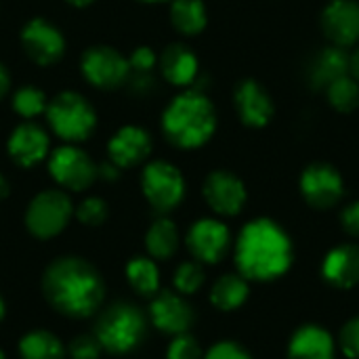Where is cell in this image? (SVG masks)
Returning <instances> with one entry per match:
<instances>
[{
    "label": "cell",
    "instance_id": "d590c367",
    "mask_svg": "<svg viewBox=\"0 0 359 359\" xmlns=\"http://www.w3.org/2000/svg\"><path fill=\"white\" fill-rule=\"evenodd\" d=\"M204 359H252L250 353L233 341H221L208 349Z\"/></svg>",
    "mask_w": 359,
    "mask_h": 359
},
{
    "label": "cell",
    "instance_id": "484cf974",
    "mask_svg": "<svg viewBox=\"0 0 359 359\" xmlns=\"http://www.w3.org/2000/svg\"><path fill=\"white\" fill-rule=\"evenodd\" d=\"M21 359H65L63 343L48 330H32L19 341Z\"/></svg>",
    "mask_w": 359,
    "mask_h": 359
},
{
    "label": "cell",
    "instance_id": "8992f818",
    "mask_svg": "<svg viewBox=\"0 0 359 359\" xmlns=\"http://www.w3.org/2000/svg\"><path fill=\"white\" fill-rule=\"evenodd\" d=\"M141 187L149 206L160 215L175 210L185 198L183 175L175 164L166 160H154L143 168Z\"/></svg>",
    "mask_w": 359,
    "mask_h": 359
},
{
    "label": "cell",
    "instance_id": "f1b7e54d",
    "mask_svg": "<svg viewBox=\"0 0 359 359\" xmlns=\"http://www.w3.org/2000/svg\"><path fill=\"white\" fill-rule=\"evenodd\" d=\"M46 107H48L46 95L36 86H23L13 97V109L21 118H27V120L40 114H46Z\"/></svg>",
    "mask_w": 359,
    "mask_h": 359
},
{
    "label": "cell",
    "instance_id": "4dcf8cb0",
    "mask_svg": "<svg viewBox=\"0 0 359 359\" xmlns=\"http://www.w3.org/2000/svg\"><path fill=\"white\" fill-rule=\"evenodd\" d=\"M107 204L101 200V198H86L82 200L76 208H74V215L80 223L88 225V227H97L101 223H105L107 219Z\"/></svg>",
    "mask_w": 359,
    "mask_h": 359
},
{
    "label": "cell",
    "instance_id": "277c9868",
    "mask_svg": "<svg viewBox=\"0 0 359 359\" xmlns=\"http://www.w3.org/2000/svg\"><path fill=\"white\" fill-rule=\"evenodd\" d=\"M95 337L105 351L114 355H126L145 341L147 318L133 303H114L97 318Z\"/></svg>",
    "mask_w": 359,
    "mask_h": 359
},
{
    "label": "cell",
    "instance_id": "ac0fdd59",
    "mask_svg": "<svg viewBox=\"0 0 359 359\" xmlns=\"http://www.w3.org/2000/svg\"><path fill=\"white\" fill-rule=\"evenodd\" d=\"M109 162L118 168H130L151 154V137L141 126H122L107 143Z\"/></svg>",
    "mask_w": 359,
    "mask_h": 359
},
{
    "label": "cell",
    "instance_id": "ffe728a7",
    "mask_svg": "<svg viewBox=\"0 0 359 359\" xmlns=\"http://www.w3.org/2000/svg\"><path fill=\"white\" fill-rule=\"evenodd\" d=\"M349 74V50L328 44L320 48L305 67V80L316 90H326L337 78Z\"/></svg>",
    "mask_w": 359,
    "mask_h": 359
},
{
    "label": "cell",
    "instance_id": "e575fe53",
    "mask_svg": "<svg viewBox=\"0 0 359 359\" xmlns=\"http://www.w3.org/2000/svg\"><path fill=\"white\" fill-rule=\"evenodd\" d=\"M128 63H130V74H151V69L158 63V57L151 48L141 46L133 50V55L128 57Z\"/></svg>",
    "mask_w": 359,
    "mask_h": 359
},
{
    "label": "cell",
    "instance_id": "44dd1931",
    "mask_svg": "<svg viewBox=\"0 0 359 359\" xmlns=\"http://www.w3.org/2000/svg\"><path fill=\"white\" fill-rule=\"evenodd\" d=\"M158 65L162 76L172 84V86H181L187 88L198 80L200 74V63L196 53L185 46V44H170L162 50V55L158 57Z\"/></svg>",
    "mask_w": 359,
    "mask_h": 359
},
{
    "label": "cell",
    "instance_id": "7402d4cb",
    "mask_svg": "<svg viewBox=\"0 0 359 359\" xmlns=\"http://www.w3.org/2000/svg\"><path fill=\"white\" fill-rule=\"evenodd\" d=\"M288 359H337V345L318 324L301 326L288 343Z\"/></svg>",
    "mask_w": 359,
    "mask_h": 359
},
{
    "label": "cell",
    "instance_id": "9a60e30c",
    "mask_svg": "<svg viewBox=\"0 0 359 359\" xmlns=\"http://www.w3.org/2000/svg\"><path fill=\"white\" fill-rule=\"evenodd\" d=\"M149 318H151V324L160 332L172 334V337L189 332V328L196 322L194 307L181 294L170 292V290H162L151 299Z\"/></svg>",
    "mask_w": 359,
    "mask_h": 359
},
{
    "label": "cell",
    "instance_id": "9c48e42d",
    "mask_svg": "<svg viewBox=\"0 0 359 359\" xmlns=\"http://www.w3.org/2000/svg\"><path fill=\"white\" fill-rule=\"evenodd\" d=\"M299 187L305 202L316 210L334 208L345 196L343 175L339 172V168H334L328 162L309 164L301 175Z\"/></svg>",
    "mask_w": 359,
    "mask_h": 359
},
{
    "label": "cell",
    "instance_id": "cb8c5ba5",
    "mask_svg": "<svg viewBox=\"0 0 359 359\" xmlns=\"http://www.w3.org/2000/svg\"><path fill=\"white\" fill-rule=\"evenodd\" d=\"M145 248H147L149 257L158 259V261H166V259L175 257V252L179 250L177 225L166 217L154 221L145 233Z\"/></svg>",
    "mask_w": 359,
    "mask_h": 359
},
{
    "label": "cell",
    "instance_id": "ab89813d",
    "mask_svg": "<svg viewBox=\"0 0 359 359\" xmlns=\"http://www.w3.org/2000/svg\"><path fill=\"white\" fill-rule=\"evenodd\" d=\"M8 88H11V76H8L6 67L0 63V99L8 93Z\"/></svg>",
    "mask_w": 359,
    "mask_h": 359
},
{
    "label": "cell",
    "instance_id": "4fadbf2b",
    "mask_svg": "<svg viewBox=\"0 0 359 359\" xmlns=\"http://www.w3.org/2000/svg\"><path fill=\"white\" fill-rule=\"evenodd\" d=\"M206 204L221 217H236L246 206L248 194L240 177L229 170H212L202 185Z\"/></svg>",
    "mask_w": 359,
    "mask_h": 359
},
{
    "label": "cell",
    "instance_id": "2e32d148",
    "mask_svg": "<svg viewBox=\"0 0 359 359\" xmlns=\"http://www.w3.org/2000/svg\"><path fill=\"white\" fill-rule=\"evenodd\" d=\"M233 105H236L240 122L250 126V128L267 126L276 114V105H273L271 95L267 93V88L261 82H257L252 78L242 80L236 86Z\"/></svg>",
    "mask_w": 359,
    "mask_h": 359
},
{
    "label": "cell",
    "instance_id": "ee69618b",
    "mask_svg": "<svg viewBox=\"0 0 359 359\" xmlns=\"http://www.w3.org/2000/svg\"><path fill=\"white\" fill-rule=\"evenodd\" d=\"M143 2H164V0H143Z\"/></svg>",
    "mask_w": 359,
    "mask_h": 359
},
{
    "label": "cell",
    "instance_id": "ba28073f",
    "mask_svg": "<svg viewBox=\"0 0 359 359\" xmlns=\"http://www.w3.org/2000/svg\"><path fill=\"white\" fill-rule=\"evenodd\" d=\"M48 172L61 187L69 191H84L97 181L99 166L80 147L63 145L50 154Z\"/></svg>",
    "mask_w": 359,
    "mask_h": 359
},
{
    "label": "cell",
    "instance_id": "8fae6325",
    "mask_svg": "<svg viewBox=\"0 0 359 359\" xmlns=\"http://www.w3.org/2000/svg\"><path fill=\"white\" fill-rule=\"evenodd\" d=\"M231 246V231L219 219H200L187 231V248L198 263L215 265L225 259Z\"/></svg>",
    "mask_w": 359,
    "mask_h": 359
},
{
    "label": "cell",
    "instance_id": "3957f363",
    "mask_svg": "<svg viewBox=\"0 0 359 359\" xmlns=\"http://www.w3.org/2000/svg\"><path fill=\"white\" fill-rule=\"evenodd\" d=\"M162 130L175 147L198 149L217 130V109L200 88H187L164 109Z\"/></svg>",
    "mask_w": 359,
    "mask_h": 359
},
{
    "label": "cell",
    "instance_id": "603a6c76",
    "mask_svg": "<svg viewBox=\"0 0 359 359\" xmlns=\"http://www.w3.org/2000/svg\"><path fill=\"white\" fill-rule=\"evenodd\" d=\"M248 280L240 273H225L221 276L212 290H210V303L219 311H236L240 309L248 299Z\"/></svg>",
    "mask_w": 359,
    "mask_h": 359
},
{
    "label": "cell",
    "instance_id": "60d3db41",
    "mask_svg": "<svg viewBox=\"0 0 359 359\" xmlns=\"http://www.w3.org/2000/svg\"><path fill=\"white\" fill-rule=\"evenodd\" d=\"M11 187H8V181L4 179V175H0V200H4L8 196Z\"/></svg>",
    "mask_w": 359,
    "mask_h": 359
},
{
    "label": "cell",
    "instance_id": "5b68a950",
    "mask_svg": "<svg viewBox=\"0 0 359 359\" xmlns=\"http://www.w3.org/2000/svg\"><path fill=\"white\" fill-rule=\"evenodd\" d=\"M46 118L53 133L67 143H78L88 139L97 126V114L93 105L82 95L72 90L57 95L48 103Z\"/></svg>",
    "mask_w": 359,
    "mask_h": 359
},
{
    "label": "cell",
    "instance_id": "836d02e7",
    "mask_svg": "<svg viewBox=\"0 0 359 359\" xmlns=\"http://www.w3.org/2000/svg\"><path fill=\"white\" fill-rule=\"evenodd\" d=\"M339 345L343 349V353L349 359H359V316L351 318L339 337Z\"/></svg>",
    "mask_w": 359,
    "mask_h": 359
},
{
    "label": "cell",
    "instance_id": "7bdbcfd3",
    "mask_svg": "<svg viewBox=\"0 0 359 359\" xmlns=\"http://www.w3.org/2000/svg\"><path fill=\"white\" fill-rule=\"evenodd\" d=\"M4 316H6V305H4V299L0 294V320H4Z\"/></svg>",
    "mask_w": 359,
    "mask_h": 359
},
{
    "label": "cell",
    "instance_id": "5bb4252c",
    "mask_svg": "<svg viewBox=\"0 0 359 359\" xmlns=\"http://www.w3.org/2000/svg\"><path fill=\"white\" fill-rule=\"evenodd\" d=\"M21 46L25 55L38 65H53L65 53L63 34L46 19H32L21 32Z\"/></svg>",
    "mask_w": 359,
    "mask_h": 359
},
{
    "label": "cell",
    "instance_id": "30bf717a",
    "mask_svg": "<svg viewBox=\"0 0 359 359\" xmlns=\"http://www.w3.org/2000/svg\"><path fill=\"white\" fill-rule=\"evenodd\" d=\"M82 76L97 88L111 90L130 80L128 57L111 46H93L82 55Z\"/></svg>",
    "mask_w": 359,
    "mask_h": 359
},
{
    "label": "cell",
    "instance_id": "83f0119b",
    "mask_svg": "<svg viewBox=\"0 0 359 359\" xmlns=\"http://www.w3.org/2000/svg\"><path fill=\"white\" fill-rule=\"evenodd\" d=\"M324 93L328 103L341 114H351L359 107V82L351 74L337 78Z\"/></svg>",
    "mask_w": 359,
    "mask_h": 359
},
{
    "label": "cell",
    "instance_id": "6da1fadb",
    "mask_svg": "<svg viewBox=\"0 0 359 359\" xmlns=\"http://www.w3.org/2000/svg\"><path fill=\"white\" fill-rule=\"evenodd\" d=\"M46 301L67 318H90L105 299V284L95 265L80 257H61L53 261L42 276Z\"/></svg>",
    "mask_w": 359,
    "mask_h": 359
},
{
    "label": "cell",
    "instance_id": "1f68e13d",
    "mask_svg": "<svg viewBox=\"0 0 359 359\" xmlns=\"http://www.w3.org/2000/svg\"><path fill=\"white\" fill-rule=\"evenodd\" d=\"M166 359H204L202 358V349L198 345V341L185 332V334H177L172 339V343L168 345Z\"/></svg>",
    "mask_w": 359,
    "mask_h": 359
},
{
    "label": "cell",
    "instance_id": "4316f807",
    "mask_svg": "<svg viewBox=\"0 0 359 359\" xmlns=\"http://www.w3.org/2000/svg\"><path fill=\"white\" fill-rule=\"evenodd\" d=\"M130 288L141 297H156L160 292V269L151 257H135L126 265Z\"/></svg>",
    "mask_w": 359,
    "mask_h": 359
},
{
    "label": "cell",
    "instance_id": "d6986e66",
    "mask_svg": "<svg viewBox=\"0 0 359 359\" xmlns=\"http://www.w3.org/2000/svg\"><path fill=\"white\" fill-rule=\"evenodd\" d=\"M322 278L341 290L359 286V246L339 244L322 261Z\"/></svg>",
    "mask_w": 359,
    "mask_h": 359
},
{
    "label": "cell",
    "instance_id": "d4e9b609",
    "mask_svg": "<svg viewBox=\"0 0 359 359\" xmlns=\"http://www.w3.org/2000/svg\"><path fill=\"white\" fill-rule=\"evenodd\" d=\"M170 21L177 32L185 36L200 34L208 23V11L202 0H172Z\"/></svg>",
    "mask_w": 359,
    "mask_h": 359
},
{
    "label": "cell",
    "instance_id": "7c38bea8",
    "mask_svg": "<svg viewBox=\"0 0 359 359\" xmlns=\"http://www.w3.org/2000/svg\"><path fill=\"white\" fill-rule=\"evenodd\" d=\"M326 40L341 48L359 44V0H330L320 17Z\"/></svg>",
    "mask_w": 359,
    "mask_h": 359
},
{
    "label": "cell",
    "instance_id": "8d00e7d4",
    "mask_svg": "<svg viewBox=\"0 0 359 359\" xmlns=\"http://www.w3.org/2000/svg\"><path fill=\"white\" fill-rule=\"evenodd\" d=\"M341 227L347 236L359 240V200L347 204L341 210Z\"/></svg>",
    "mask_w": 359,
    "mask_h": 359
},
{
    "label": "cell",
    "instance_id": "f35d334b",
    "mask_svg": "<svg viewBox=\"0 0 359 359\" xmlns=\"http://www.w3.org/2000/svg\"><path fill=\"white\" fill-rule=\"evenodd\" d=\"M349 74L359 82V44L349 53Z\"/></svg>",
    "mask_w": 359,
    "mask_h": 359
},
{
    "label": "cell",
    "instance_id": "e0dca14e",
    "mask_svg": "<svg viewBox=\"0 0 359 359\" xmlns=\"http://www.w3.org/2000/svg\"><path fill=\"white\" fill-rule=\"evenodd\" d=\"M8 156L23 168L40 164L48 156V135L34 122L19 124L8 137Z\"/></svg>",
    "mask_w": 359,
    "mask_h": 359
},
{
    "label": "cell",
    "instance_id": "d6a6232c",
    "mask_svg": "<svg viewBox=\"0 0 359 359\" xmlns=\"http://www.w3.org/2000/svg\"><path fill=\"white\" fill-rule=\"evenodd\" d=\"M101 351H103V347L95 334H80L69 343V358L72 359H99Z\"/></svg>",
    "mask_w": 359,
    "mask_h": 359
},
{
    "label": "cell",
    "instance_id": "74e56055",
    "mask_svg": "<svg viewBox=\"0 0 359 359\" xmlns=\"http://www.w3.org/2000/svg\"><path fill=\"white\" fill-rule=\"evenodd\" d=\"M118 175H120V168L114 162H107V164L99 166V177L105 179V181H114V179H118Z\"/></svg>",
    "mask_w": 359,
    "mask_h": 359
},
{
    "label": "cell",
    "instance_id": "f6af8a7d",
    "mask_svg": "<svg viewBox=\"0 0 359 359\" xmlns=\"http://www.w3.org/2000/svg\"><path fill=\"white\" fill-rule=\"evenodd\" d=\"M0 359H6V355H4V351H0Z\"/></svg>",
    "mask_w": 359,
    "mask_h": 359
},
{
    "label": "cell",
    "instance_id": "7a4b0ae2",
    "mask_svg": "<svg viewBox=\"0 0 359 359\" xmlns=\"http://www.w3.org/2000/svg\"><path fill=\"white\" fill-rule=\"evenodd\" d=\"M238 273L248 282H271L292 265L290 236L276 221L261 217L246 223L236 240Z\"/></svg>",
    "mask_w": 359,
    "mask_h": 359
},
{
    "label": "cell",
    "instance_id": "f546056e",
    "mask_svg": "<svg viewBox=\"0 0 359 359\" xmlns=\"http://www.w3.org/2000/svg\"><path fill=\"white\" fill-rule=\"evenodd\" d=\"M175 288L181 292V294H196L202 284H204V269H202V263L198 261H187V263H181L175 271Z\"/></svg>",
    "mask_w": 359,
    "mask_h": 359
},
{
    "label": "cell",
    "instance_id": "b9f144b4",
    "mask_svg": "<svg viewBox=\"0 0 359 359\" xmlns=\"http://www.w3.org/2000/svg\"><path fill=\"white\" fill-rule=\"evenodd\" d=\"M69 4H74V6H88V4H93L95 0H67Z\"/></svg>",
    "mask_w": 359,
    "mask_h": 359
},
{
    "label": "cell",
    "instance_id": "52a82bcc",
    "mask_svg": "<svg viewBox=\"0 0 359 359\" xmlns=\"http://www.w3.org/2000/svg\"><path fill=\"white\" fill-rule=\"evenodd\" d=\"M74 215V204L65 191L46 189L38 194L25 212V227L32 236L48 240L59 236Z\"/></svg>",
    "mask_w": 359,
    "mask_h": 359
}]
</instances>
